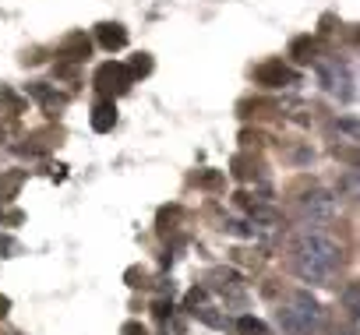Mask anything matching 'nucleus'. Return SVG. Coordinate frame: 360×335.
Instances as JSON below:
<instances>
[{
  "instance_id": "2eb2a0df",
  "label": "nucleus",
  "mask_w": 360,
  "mask_h": 335,
  "mask_svg": "<svg viewBox=\"0 0 360 335\" xmlns=\"http://www.w3.org/2000/svg\"><path fill=\"white\" fill-rule=\"evenodd\" d=\"M202 300H205V293H202V289H191V293H188V307H198Z\"/></svg>"
},
{
  "instance_id": "1a4fd4ad",
  "label": "nucleus",
  "mask_w": 360,
  "mask_h": 335,
  "mask_svg": "<svg viewBox=\"0 0 360 335\" xmlns=\"http://www.w3.org/2000/svg\"><path fill=\"white\" fill-rule=\"evenodd\" d=\"M237 331H240V335H265L269 328H265L258 317H240V321H237Z\"/></svg>"
},
{
  "instance_id": "9b49d317",
  "label": "nucleus",
  "mask_w": 360,
  "mask_h": 335,
  "mask_svg": "<svg viewBox=\"0 0 360 335\" xmlns=\"http://www.w3.org/2000/svg\"><path fill=\"white\" fill-rule=\"evenodd\" d=\"M127 71H131V74H148V71H152V60H148L145 53H138V60H134Z\"/></svg>"
},
{
  "instance_id": "f257e3e1",
  "label": "nucleus",
  "mask_w": 360,
  "mask_h": 335,
  "mask_svg": "<svg viewBox=\"0 0 360 335\" xmlns=\"http://www.w3.org/2000/svg\"><path fill=\"white\" fill-rule=\"evenodd\" d=\"M339 265H342V251L328 237H304L293 251V268L307 282H328Z\"/></svg>"
},
{
  "instance_id": "423d86ee",
  "label": "nucleus",
  "mask_w": 360,
  "mask_h": 335,
  "mask_svg": "<svg viewBox=\"0 0 360 335\" xmlns=\"http://www.w3.org/2000/svg\"><path fill=\"white\" fill-rule=\"evenodd\" d=\"M113 124H117V106H113V99L96 103V110H92V127H96L99 134H106V131H113Z\"/></svg>"
},
{
  "instance_id": "0eeeda50",
  "label": "nucleus",
  "mask_w": 360,
  "mask_h": 335,
  "mask_svg": "<svg viewBox=\"0 0 360 335\" xmlns=\"http://www.w3.org/2000/svg\"><path fill=\"white\" fill-rule=\"evenodd\" d=\"M99 43L106 46V50H120V46H127V32L120 29V25H99Z\"/></svg>"
},
{
  "instance_id": "39448f33",
  "label": "nucleus",
  "mask_w": 360,
  "mask_h": 335,
  "mask_svg": "<svg viewBox=\"0 0 360 335\" xmlns=\"http://www.w3.org/2000/svg\"><path fill=\"white\" fill-rule=\"evenodd\" d=\"M335 212V202L325 195V191H314V195H307L304 198V216L314 223V219H328Z\"/></svg>"
},
{
  "instance_id": "20e7f679",
  "label": "nucleus",
  "mask_w": 360,
  "mask_h": 335,
  "mask_svg": "<svg viewBox=\"0 0 360 335\" xmlns=\"http://www.w3.org/2000/svg\"><path fill=\"white\" fill-rule=\"evenodd\" d=\"M297 74L283 64V60H269V64H262L258 71H255V81L258 85H269V88H279V85H290Z\"/></svg>"
},
{
  "instance_id": "4468645a",
  "label": "nucleus",
  "mask_w": 360,
  "mask_h": 335,
  "mask_svg": "<svg viewBox=\"0 0 360 335\" xmlns=\"http://www.w3.org/2000/svg\"><path fill=\"white\" fill-rule=\"evenodd\" d=\"M346 307H349V314H356V286L346 289Z\"/></svg>"
},
{
  "instance_id": "ddd939ff",
  "label": "nucleus",
  "mask_w": 360,
  "mask_h": 335,
  "mask_svg": "<svg viewBox=\"0 0 360 335\" xmlns=\"http://www.w3.org/2000/svg\"><path fill=\"white\" fill-rule=\"evenodd\" d=\"M195 314H198L205 324H212V328H219V324H223V317H216V314H209V310H195Z\"/></svg>"
},
{
  "instance_id": "7ed1b4c3",
  "label": "nucleus",
  "mask_w": 360,
  "mask_h": 335,
  "mask_svg": "<svg viewBox=\"0 0 360 335\" xmlns=\"http://www.w3.org/2000/svg\"><path fill=\"white\" fill-rule=\"evenodd\" d=\"M131 78H134V74H131L124 64H113V60H110V64H103V67L96 71V88H99V92H124V88L131 85Z\"/></svg>"
},
{
  "instance_id": "9d476101",
  "label": "nucleus",
  "mask_w": 360,
  "mask_h": 335,
  "mask_svg": "<svg viewBox=\"0 0 360 335\" xmlns=\"http://www.w3.org/2000/svg\"><path fill=\"white\" fill-rule=\"evenodd\" d=\"M311 53H314V43H311V39H297V43H293V57H297L300 64H307Z\"/></svg>"
},
{
  "instance_id": "f03ea898",
  "label": "nucleus",
  "mask_w": 360,
  "mask_h": 335,
  "mask_svg": "<svg viewBox=\"0 0 360 335\" xmlns=\"http://www.w3.org/2000/svg\"><path fill=\"white\" fill-rule=\"evenodd\" d=\"M318 321H321V307L307 289H293L279 307V324L290 335H311L318 328Z\"/></svg>"
},
{
  "instance_id": "f8f14e48",
  "label": "nucleus",
  "mask_w": 360,
  "mask_h": 335,
  "mask_svg": "<svg viewBox=\"0 0 360 335\" xmlns=\"http://www.w3.org/2000/svg\"><path fill=\"white\" fill-rule=\"evenodd\" d=\"M120 335H148V331H145V328H141L138 321H127V324L120 328Z\"/></svg>"
},
{
  "instance_id": "6e6552de",
  "label": "nucleus",
  "mask_w": 360,
  "mask_h": 335,
  "mask_svg": "<svg viewBox=\"0 0 360 335\" xmlns=\"http://www.w3.org/2000/svg\"><path fill=\"white\" fill-rule=\"evenodd\" d=\"M321 78H325V88H328V92H339L342 67H339V64H321Z\"/></svg>"
}]
</instances>
